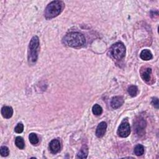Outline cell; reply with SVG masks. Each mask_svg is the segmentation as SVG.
Returning a JSON list of instances; mask_svg holds the SVG:
<instances>
[{
	"mask_svg": "<svg viewBox=\"0 0 159 159\" xmlns=\"http://www.w3.org/2000/svg\"><path fill=\"white\" fill-rule=\"evenodd\" d=\"M145 126H146L145 120L143 118H140V117H139V119H137L134 124V127L135 128V130L139 135L144 134Z\"/></svg>",
	"mask_w": 159,
	"mask_h": 159,
	"instance_id": "6",
	"label": "cell"
},
{
	"mask_svg": "<svg viewBox=\"0 0 159 159\" xmlns=\"http://www.w3.org/2000/svg\"><path fill=\"white\" fill-rule=\"evenodd\" d=\"M140 76L146 82H149L152 78V69L150 68H146L140 71Z\"/></svg>",
	"mask_w": 159,
	"mask_h": 159,
	"instance_id": "10",
	"label": "cell"
},
{
	"mask_svg": "<svg viewBox=\"0 0 159 159\" xmlns=\"http://www.w3.org/2000/svg\"><path fill=\"white\" fill-rule=\"evenodd\" d=\"M140 57L143 60H150L153 58V55L152 52L148 50V49H144L143 50L140 54Z\"/></svg>",
	"mask_w": 159,
	"mask_h": 159,
	"instance_id": "12",
	"label": "cell"
},
{
	"mask_svg": "<svg viewBox=\"0 0 159 159\" xmlns=\"http://www.w3.org/2000/svg\"><path fill=\"white\" fill-rule=\"evenodd\" d=\"M1 114L4 118L9 119L12 116L13 109L12 107L4 106L1 109Z\"/></svg>",
	"mask_w": 159,
	"mask_h": 159,
	"instance_id": "11",
	"label": "cell"
},
{
	"mask_svg": "<svg viewBox=\"0 0 159 159\" xmlns=\"http://www.w3.org/2000/svg\"><path fill=\"white\" fill-rule=\"evenodd\" d=\"M23 130H24V125L21 122L18 123L14 128V131L17 134L22 133L23 132Z\"/></svg>",
	"mask_w": 159,
	"mask_h": 159,
	"instance_id": "20",
	"label": "cell"
},
{
	"mask_svg": "<svg viewBox=\"0 0 159 159\" xmlns=\"http://www.w3.org/2000/svg\"><path fill=\"white\" fill-rule=\"evenodd\" d=\"M106 129H107V124L106 122L102 121V122H101L97 128H96V135L99 137V138H101V137H102L105 133H106Z\"/></svg>",
	"mask_w": 159,
	"mask_h": 159,
	"instance_id": "8",
	"label": "cell"
},
{
	"mask_svg": "<svg viewBox=\"0 0 159 159\" xmlns=\"http://www.w3.org/2000/svg\"><path fill=\"white\" fill-rule=\"evenodd\" d=\"M88 154V148L86 144H84L78 153H77V157L80 158H86Z\"/></svg>",
	"mask_w": 159,
	"mask_h": 159,
	"instance_id": "13",
	"label": "cell"
},
{
	"mask_svg": "<svg viewBox=\"0 0 159 159\" xmlns=\"http://www.w3.org/2000/svg\"><path fill=\"white\" fill-rule=\"evenodd\" d=\"M63 43L70 47H81L85 44L86 39L83 34L78 32L68 33L63 38Z\"/></svg>",
	"mask_w": 159,
	"mask_h": 159,
	"instance_id": "1",
	"label": "cell"
},
{
	"mask_svg": "<svg viewBox=\"0 0 159 159\" xmlns=\"http://www.w3.org/2000/svg\"><path fill=\"white\" fill-rule=\"evenodd\" d=\"M117 135L120 137H127L130 133V127L127 121H123L118 127Z\"/></svg>",
	"mask_w": 159,
	"mask_h": 159,
	"instance_id": "5",
	"label": "cell"
},
{
	"mask_svg": "<svg viewBox=\"0 0 159 159\" xmlns=\"http://www.w3.org/2000/svg\"><path fill=\"white\" fill-rule=\"evenodd\" d=\"M15 144L17 147H18L19 149L22 150L25 147V143L23 138L22 137L18 136L15 139Z\"/></svg>",
	"mask_w": 159,
	"mask_h": 159,
	"instance_id": "14",
	"label": "cell"
},
{
	"mask_svg": "<svg viewBox=\"0 0 159 159\" xmlns=\"http://www.w3.org/2000/svg\"><path fill=\"white\" fill-rule=\"evenodd\" d=\"M39 39L36 35L34 36L29 45L28 47V61L29 64H34L37 60L39 50Z\"/></svg>",
	"mask_w": 159,
	"mask_h": 159,
	"instance_id": "3",
	"label": "cell"
},
{
	"mask_svg": "<svg viewBox=\"0 0 159 159\" xmlns=\"http://www.w3.org/2000/svg\"><path fill=\"white\" fill-rule=\"evenodd\" d=\"M29 141L31 143V144H32L34 145H37L39 142V137L37 135V134L35 133H30L29 135Z\"/></svg>",
	"mask_w": 159,
	"mask_h": 159,
	"instance_id": "17",
	"label": "cell"
},
{
	"mask_svg": "<svg viewBox=\"0 0 159 159\" xmlns=\"http://www.w3.org/2000/svg\"><path fill=\"white\" fill-rule=\"evenodd\" d=\"M124 100L122 96H115L112 98L111 99V106L113 109H116L119 108L120 106H122V104H124Z\"/></svg>",
	"mask_w": 159,
	"mask_h": 159,
	"instance_id": "7",
	"label": "cell"
},
{
	"mask_svg": "<svg viewBox=\"0 0 159 159\" xmlns=\"http://www.w3.org/2000/svg\"><path fill=\"white\" fill-rule=\"evenodd\" d=\"M92 112L96 116H100L102 112V109L101 106L96 104L92 107Z\"/></svg>",
	"mask_w": 159,
	"mask_h": 159,
	"instance_id": "18",
	"label": "cell"
},
{
	"mask_svg": "<svg viewBox=\"0 0 159 159\" xmlns=\"http://www.w3.org/2000/svg\"><path fill=\"white\" fill-rule=\"evenodd\" d=\"M151 103L157 109L158 108V99L157 98H153Z\"/></svg>",
	"mask_w": 159,
	"mask_h": 159,
	"instance_id": "21",
	"label": "cell"
},
{
	"mask_svg": "<svg viewBox=\"0 0 159 159\" xmlns=\"http://www.w3.org/2000/svg\"><path fill=\"white\" fill-rule=\"evenodd\" d=\"M0 153L2 157H7L9 154V150L7 147L2 146L0 148Z\"/></svg>",
	"mask_w": 159,
	"mask_h": 159,
	"instance_id": "19",
	"label": "cell"
},
{
	"mask_svg": "<svg viewBox=\"0 0 159 159\" xmlns=\"http://www.w3.org/2000/svg\"><path fill=\"white\" fill-rule=\"evenodd\" d=\"M60 142L58 139H53L51 140V142L49 143V148L52 153L55 154L58 153L60 151Z\"/></svg>",
	"mask_w": 159,
	"mask_h": 159,
	"instance_id": "9",
	"label": "cell"
},
{
	"mask_svg": "<svg viewBox=\"0 0 159 159\" xmlns=\"http://www.w3.org/2000/svg\"><path fill=\"white\" fill-rule=\"evenodd\" d=\"M128 93L132 97H135L138 94V88L135 85H131L128 88Z\"/></svg>",
	"mask_w": 159,
	"mask_h": 159,
	"instance_id": "16",
	"label": "cell"
},
{
	"mask_svg": "<svg viewBox=\"0 0 159 159\" xmlns=\"http://www.w3.org/2000/svg\"><path fill=\"white\" fill-rule=\"evenodd\" d=\"M65 4L61 1H53L46 7L44 16L47 19H50L58 16L63 11Z\"/></svg>",
	"mask_w": 159,
	"mask_h": 159,
	"instance_id": "2",
	"label": "cell"
},
{
	"mask_svg": "<svg viewBox=\"0 0 159 159\" xmlns=\"http://www.w3.org/2000/svg\"><path fill=\"white\" fill-rule=\"evenodd\" d=\"M111 53L116 60H122L125 55V47L124 45L120 42L115 43L111 47Z\"/></svg>",
	"mask_w": 159,
	"mask_h": 159,
	"instance_id": "4",
	"label": "cell"
},
{
	"mask_svg": "<svg viewBox=\"0 0 159 159\" xmlns=\"http://www.w3.org/2000/svg\"><path fill=\"white\" fill-rule=\"evenodd\" d=\"M134 152L137 156H141L144 153V147L141 144H137L135 145L134 149Z\"/></svg>",
	"mask_w": 159,
	"mask_h": 159,
	"instance_id": "15",
	"label": "cell"
}]
</instances>
